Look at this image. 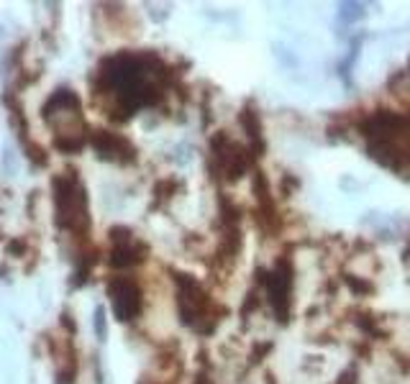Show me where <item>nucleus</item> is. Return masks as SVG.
I'll use <instances>...</instances> for the list:
<instances>
[{
    "label": "nucleus",
    "mask_w": 410,
    "mask_h": 384,
    "mask_svg": "<svg viewBox=\"0 0 410 384\" xmlns=\"http://www.w3.org/2000/svg\"><path fill=\"white\" fill-rule=\"evenodd\" d=\"M110 239H113V249H110V259L108 261L113 267H134V264L147 259V246L128 228H113Z\"/></svg>",
    "instance_id": "9"
},
{
    "label": "nucleus",
    "mask_w": 410,
    "mask_h": 384,
    "mask_svg": "<svg viewBox=\"0 0 410 384\" xmlns=\"http://www.w3.org/2000/svg\"><path fill=\"white\" fill-rule=\"evenodd\" d=\"M44 121L54 128L57 134V149L62 152H77L85 144V121H82V103L77 93H72L69 87H62L47 100V106L41 110Z\"/></svg>",
    "instance_id": "4"
},
{
    "label": "nucleus",
    "mask_w": 410,
    "mask_h": 384,
    "mask_svg": "<svg viewBox=\"0 0 410 384\" xmlns=\"http://www.w3.org/2000/svg\"><path fill=\"white\" fill-rule=\"evenodd\" d=\"M90 144L103 159H110V162L128 164L136 159V149L131 146V141H126L123 136L118 134H110V131H95L93 139H90Z\"/></svg>",
    "instance_id": "10"
},
{
    "label": "nucleus",
    "mask_w": 410,
    "mask_h": 384,
    "mask_svg": "<svg viewBox=\"0 0 410 384\" xmlns=\"http://www.w3.org/2000/svg\"><path fill=\"white\" fill-rule=\"evenodd\" d=\"M108 298H110V307H113V315L121 323H128L138 317L141 313V287L136 285V279L131 277H113L108 282Z\"/></svg>",
    "instance_id": "8"
},
{
    "label": "nucleus",
    "mask_w": 410,
    "mask_h": 384,
    "mask_svg": "<svg viewBox=\"0 0 410 384\" xmlns=\"http://www.w3.org/2000/svg\"><path fill=\"white\" fill-rule=\"evenodd\" d=\"M210 159H213L215 172L231 182L249 172V167H252V154L246 152L244 146L231 141L224 131L210 139Z\"/></svg>",
    "instance_id": "7"
},
{
    "label": "nucleus",
    "mask_w": 410,
    "mask_h": 384,
    "mask_svg": "<svg viewBox=\"0 0 410 384\" xmlns=\"http://www.w3.org/2000/svg\"><path fill=\"white\" fill-rule=\"evenodd\" d=\"M165 62L154 54H134L121 51L108 57L100 64V82L108 95L116 100L123 118L134 115L138 108L159 103L162 82H165Z\"/></svg>",
    "instance_id": "1"
},
{
    "label": "nucleus",
    "mask_w": 410,
    "mask_h": 384,
    "mask_svg": "<svg viewBox=\"0 0 410 384\" xmlns=\"http://www.w3.org/2000/svg\"><path fill=\"white\" fill-rule=\"evenodd\" d=\"M106 333H108V328H106V307L98 305V307H95V336H98L100 341H106Z\"/></svg>",
    "instance_id": "13"
},
{
    "label": "nucleus",
    "mask_w": 410,
    "mask_h": 384,
    "mask_svg": "<svg viewBox=\"0 0 410 384\" xmlns=\"http://www.w3.org/2000/svg\"><path fill=\"white\" fill-rule=\"evenodd\" d=\"M51 200H54V223L69 233H88L90 211H88V190L75 169L57 174L51 180Z\"/></svg>",
    "instance_id": "3"
},
{
    "label": "nucleus",
    "mask_w": 410,
    "mask_h": 384,
    "mask_svg": "<svg viewBox=\"0 0 410 384\" xmlns=\"http://www.w3.org/2000/svg\"><path fill=\"white\" fill-rule=\"evenodd\" d=\"M177 285V310L182 323L190 326L197 333H210L218 323L213 300L208 295V289L190 274H175Z\"/></svg>",
    "instance_id": "5"
},
{
    "label": "nucleus",
    "mask_w": 410,
    "mask_h": 384,
    "mask_svg": "<svg viewBox=\"0 0 410 384\" xmlns=\"http://www.w3.org/2000/svg\"><path fill=\"white\" fill-rule=\"evenodd\" d=\"M241 125H244L246 136L252 139V144L256 141L259 146V152L264 149V139H262V123H259V113H256L254 108H244V113H241Z\"/></svg>",
    "instance_id": "11"
},
{
    "label": "nucleus",
    "mask_w": 410,
    "mask_h": 384,
    "mask_svg": "<svg viewBox=\"0 0 410 384\" xmlns=\"http://www.w3.org/2000/svg\"><path fill=\"white\" fill-rule=\"evenodd\" d=\"M367 152L392 172L410 169V118L392 110H374L359 123Z\"/></svg>",
    "instance_id": "2"
},
{
    "label": "nucleus",
    "mask_w": 410,
    "mask_h": 384,
    "mask_svg": "<svg viewBox=\"0 0 410 384\" xmlns=\"http://www.w3.org/2000/svg\"><path fill=\"white\" fill-rule=\"evenodd\" d=\"M364 16V5L361 3H343L341 10H339V21L341 23H352V21L361 19Z\"/></svg>",
    "instance_id": "12"
},
{
    "label": "nucleus",
    "mask_w": 410,
    "mask_h": 384,
    "mask_svg": "<svg viewBox=\"0 0 410 384\" xmlns=\"http://www.w3.org/2000/svg\"><path fill=\"white\" fill-rule=\"evenodd\" d=\"M293 277L295 269L293 261L287 259V256H280V259L274 261V267L264 277L267 300H269V305H272L274 315H277L280 323H287L290 313H293Z\"/></svg>",
    "instance_id": "6"
},
{
    "label": "nucleus",
    "mask_w": 410,
    "mask_h": 384,
    "mask_svg": "<svg viewBox=\"0 0 410 384\" xmlns=\"http://www.w3.org/2000/svg\"><path fill=\"white\" fill-rule=\"evenodd\" d=\"M0 34H3V29H0Z\"/></svg>",
    "instance_id": "14"
}]
</instances>
